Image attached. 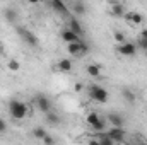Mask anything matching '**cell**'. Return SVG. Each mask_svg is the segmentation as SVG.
<instances>
[{
    "label": "cell",
    "mask_w": 147,
    "mask_h": 145,
    "mask_svg": "<svg viewBox=\"0 0 147 145\" xmlns=\"http://www.w3.org/2000/svg\"><path fill=\"white\" fill-rule=\"evenodd\" d=\"M9 113L14 119H22L28 114V104H24L19 99H12L9 103Z\"/></svg>",
    "instance_id": "1"
},
{
    "label": "cell",
    "mask_w": 147,
    "mask_h": 145,
    "mask_svg": "<svg viewBox=\"0 0 147 145\" xmlns=\"http://www.w3.org/2000/svg\"><path fill=\"white\" fill-rule=\"evenodd\" d=\"M87 92H89V97H91L92 101H96V103L105 104V103L108 101V91H106L105 87H101V85H91V87L87 89Z\"/></svg>",
    "instance_id": "2"
},
{
    "label": "cell",
    "mask_w": 147,
    "mask_h": 145,
    "mask_svg": "<svg viewBox=\"0 0 147 145\" xmlns=\"http://www.w3.org/2000/svg\"><path fill=\"white\" fill-rule=\"evenodd\" d=\"M116 51L123 56H134L137 53V44L135 43H130V41H123L116 46Z\"/></svg>",
    "instance_id": "3"
},
{
    "label": "cell",
    "mask_w": 147,
    "mask_h": 145,
    "mask_svg": "<svg viewBox=\"0 0 147 145\" xmlns=\"http://www.w3.org/2000/svg\"><path fill=\"white\" fill-rule=\"evenodd\" d=\"M17 34L21 36L22 41H26L29 46H38V38H36V34H34L33 31H29V29L19 26V28H17Z\"/></svg>",
    "instance_id": "4"
},
{
    "label": "cell",
    "mask_w": 147,
    "mask_h": 145,
    "mask_svg": "<svg viewBox=\"0 0 147 145\" xmlns=\"http://www.w3.org/2000/svg\"><path fill=\"white\" fill-rule=\"evenodd\" d=\"M33 104H36L38 109L39 111H43V113H48L50 109H51V101L45 96V94H38L33 97Z\"/></svg>",
    "instance_id": "5"
},
{
    "label": "cell",
    "mask_w": 147,
    "mask_h": 145,
    "mask_svg": "<svg viewBox=\"0 0 147 145\" xmlns=\"http://www.w3.org/2000/svg\"><path fill=\"white\" fill-rule=\"evenodd\" d=\"M106 133H108L111 138L115 140V144H116V142H123V140H125V130H123V126H113L110 132H106Z\"/></svg>",
    "instance_id": "6"
},
{
    "label": "cell",
    "mask_w": 147,
    "mask_h": 145,
    "mask_svg": "<svg viewBox=\"0 0 147 145\" xmlns=\"http://www.w3.org/2000/svg\"><path fill=\"white\" fill-rule=\"evenodd\" d=\"M110 14L111 15H115V17H121V15H125V9H123V5L120 3V2H116V0H110Z\"/></svg>",
    "instance_id": "7"
},
{
    "label": "cell",
    "mask_w": 147,
    "mask_h": 145,
    "mask_svg": "<svg viewBox=\"0 0 147 145\" xmlns=\"http://www.w3.org/2000/svg\"><path fill=\"white\" fill-rule=\"evenodd\" d=\"M50 2H51V7L57 12H60L62 15H69V7H67L65 0H50Z\"/></svg>",
    "instance_id": "8"
},
{
    "label": "cell",
    "mask_w": 147,
    "mask_h": 145,
    "mask_svg": "<svg viewBox=\"0 0 147 145\" xmlns=\"http://www.w3.org/2000/svg\"><path fill=\"white\" fill-rule=\"evenodd\" d=\"M60 38L65 41V43H74V41H80V36L79 34H75L72 29H65V31H62L60 33Z\"/></svg>",
    "instance_id": "9"
},
{
    "label": "cell",
    "mask_w": 147,
    "mask_h": 145,
    "mask_svg": "<svg viewBox=\"0 0 147 145\" xmlns=\"http://www.w3.org/2000/svg\"><path fill=\"white\" fill-rule=\"evenodd\" d=\"M72 10L75 15H84L86 12H87V7H86V3L82 2V0H75L72 3Z\"/></svg>",
    "instance_id": "10"
},
{
    "label": "cell",
    "mask_w": 147,
    "mask_h": 145,
    "mask_svg": "<svg viewBox=\"0 0 147 145\" xmlns=\"http://www.w3.org/2000/svg\"><path fill=\"white\" fill-rule=\"evenodd\" d=\"M86 72L89 73L91 77H94V79H101V67L98 63H89L86 67Z\"/></svg>",
    "instance_id": "11"
},
{
    "label": "cell",
    "mask_w": 147,
    "mask_h": 145,
    "mask_svg": "<svg viewBox=\"0 0 147 145\" xmlns=\"http://www.w3.org/2000/svg\"><path fill=\"white\" fill-rule=\"evenodd\" d=\"M3 17H5V21L9 22V24H16L17 22V12L14 10V9H5L3 10Z\"/></svg>",
    "instance_id": "12"
},
{
    "label": "cell",
    "mask_w": 147,
    "mask_h": 145,
    "mask_svg": "<svg viewBox=\"0 0 147 145\" xmlns=\"http://www.w3.org/2000/svg\"><path fill=\"white\" fill-rule=\"evenodd\" d=\"M125 19H127L128 22H132V24H142V22H144V17H142L140 14H137V12H128V14H125Z\"/></svg>",
    "instance_id": "13"
},
{
    "label": "cell",
    "mask_w": 147,
    "mask_h": 145,
    "mask_svg": "<svg viewBox=\"0 0 147 145\" xmlns=\"http://www.w3.org/2000/svg\"><path fill=\"white\" fill-rule=\"evenodd\" d=\"M69 29H72L74 33H75V34H79V36H82V34H84V29H82L80 22H79L75 17L70 19V22H69Z\"/></svg>",
    "instance_id": "14"
},
{
    "label": "cell",
    "mask_w": 147,
    "mask_h": 145,
    "mask_svg": "<svg viewBox=\"0 0 147 145\" xmlns=\"http://www.w3.org/2000/svg\"><path fill=\"white\" fill-rule=\"evenodd\" d=\"M108 121H110L113 126H123V123H125L123 118L120 114H116V113H110L108 114Z\"/></svg>",
    "instance_id": "15"
},
{
    "label": "cell",
    "mask_w": 147,
    "mask_h": 145,
    "mask_svg": "<svg viewBox=\"0 0 147 145\" xmlns=\"http://www.w3.org/2000/svg\"><path fill=\"white\" fill-rule=\"evenodd\" d=\"M72 67V60H69V58H62L58 62V70H62V72H70Z\"/></svg>",
    "instance_id": "16"
},
{
    "label": "cell",
    "mask_w": 147,
    "mask_h": 145,
    "mask_svg": "<svg viewBox=\"0 0 147 145\" xmlns=\"http://www.w3.org/2000/svg\"><path fill=\"white\" fill-rule=\"evenodd\" d=\"M91 128H92V132H105V128H106V119L105 118H99L94 125H91Z\"/></svg>",
    "instance_id": "17"
},
{
    "label": "cell",
    "mask_w": 147,
    "mask_h": 145,
    "mask_svg": "<svg viewBox=\"0 0 147 145\" xmlns=\"http://www.w3.org/2000/svg\"><path fill=\"white\" fill-rule=\"evenodd\" d=\"M121 96H123V99H125V101H128L130 104H134V103H135V94H134L130 89H127V87H125V89H121Z\"/></svg>",
    "instance_id": "18"
},
{
    "label": "cell",
    "mask_w": 147,
    "mask_h": 145,
    "mask_svg": "<svg viewBox=\"0 0 147 145\" xmlns=\"http://www.w3.org/2000/svg\"><path fill=\"white\" fill-rule=\"evenodd\" d=\"M45 114H46V121H48L50 125H58V123H60V118H58L55 113H51V109H50L48 113H45Z\"/></svg>",
    "instance_id": "19"
},
{
    "label": "cell",
    "mask_w": 147,
    "mask_h": 145,
    "mask_svg": "<svg viewBox=\"0 0 147 145\" xmlns=\"http://www.w3.org/2000/svg\"><path fill=\"white\" fill-rule=\"evenodd\" d=\"M98 140H99V145H113V144H115V140L111 138L108 133H101Z\"/></svg>",
    "instance_id": "20"
},
{
    "label": "cell",
    "mask_w": 147,
    "mask_h": 145,
    "mask_svg": "<svg viewBox=\"0 0 147 145\" xmlns=\"http://www.w3.org/2000/svg\"><path fill=\"white\" fill-rule=\"evenodd\" d=\"M45 135H46V130H45V128H41V126H38V128L33 130V137H34V138H41V140H43V138H45Z\"/></svg>",
    "instance_id": "21"
},
{
    "label": "cell",
    "mask_w": 147,
    "mask_h": 145,
    "mask_svg": "<svg viewBox=\"0 0 147 145\" xmlns=\"http://www.w3.org/2000/svg\"><path fill=\"white\" fill-rule=\"evenodd\" d=\"M7 65H9V68H10L12 72H19V68H21V63H19L17 60H14V58H12V60H9V63H7Z\"/></svg>",
    "instance_id": "22"
},
{
    "label": "cell",
    "mask_w": 147,
    "mask_h": 145,
    "mask_svg": "<svg viewBox=\"0 0 147 145\" xmlns=\"http://www.w3.org/2000/svg\"><path fill=\"white\" fill-rule=\"evenodd\" d=\"M99 118H101V116H99L98 113H94V111H92V113H87V123H89V125H94Z\"/></svg>",
    "instance_id": "23"
},
{
    "label": "cell",
    "mask_w": 147,
    "mask_h": 145,
    "mask_svg": "<svg viewBox=\"0 0 147 145\" xmlns=\"http://www.w3.org/2000/svg\"><path fill=\"white\" fill-rule=\"evenodd\" d=\"M137 48H140L142 51H146L147 50V39H144V38H139V46Z\"/></svg>",
    "instance_id": "24"
},
{
    "label": "cell",
    "mask_w": 147,
    "mask_h": 145,
    "mask_svg": "<svg viewBox=\"0 0 147 145\" xmlns=\"http://www.w3.org/2000/svg\"><path fill=\"white\" fill-rule=\"evenodd\" d=\"M115 39H116L118 43H123V41H125V34H123L121 31H116V33H115Z\"/></svg>",
    "instance_id": "25"
},
{
    "label": "cell",
    "mask_w": 147,
    "mask_h": 145,
    "mask_svg": "<svg viewBox=\"0 0 147 145\" xmlns=\"http://www.w3.org/2000/svg\"><path fill=\"white\" fill-rule=\"evenodd\" d=\"M43 142H45V144H55V140H53V138H51V137H50V135H48V133H46V135H45V138H43Z\"/></svg>",
    "instance_id": "26"
},
{
    "label": "cell",
    "mask_w": 147,
    "mask_h": 145,
    "mask_svg": "<svg viewBox=\"0 0 147 145\" xmlns=\"http://www.w3.org/2000/svg\"><path fill=\"white\" fill-rule=\"evenodd\" d=\"M5 130H7V123H5V121L0 118V133H3Z\"/></svg>",
    "instance_id": "27"
},
{
    "label": "cell",
    "mask_w": 147,
    "mask_h": 145,
    "mask_svg": "<svg viewBox=\"0 0 147 145\" xmlns=\"http://www.w3.org/2000/svg\"><path fill=\"white\" fill-rule=\"evenodd\" d=\"M139 38H144V39H147V29L140 31V33H139Z\"/></svg>",
    "instance_id": "28"
},
{
    "label": "cell",
    "mask_w": 147,
    "mask_h": 145,
    "mask_svg": "<svg viewBox=\"0 0 147 145\" xmlns=\"http://www.w3.org/2000/svg\"><path fill=\"white\" fill-rule=\"evenodd\" d=\"M28 2H29V3H38L39 0H28Z\"/></svg>",
    "instance_id": "29"
},
{
    "label": "cell",
    "mask_w": 147,
    "mask_h": 145,
    "mask_svg": "<svg viewBox=\"0 0 147 145\" xmlns=\"http://www.w3.org/2000/svg\"><path fill=\"white\" fill-rule=\"evenodd\" d=\"M2 50H3V46H2V43H0V53H2Z\"/></svg>",
    "instance_id": "30"
},
{
    "label": "cell",
    "mask_w": 147,
    "mask_h": 145,
    "mask_svg": "<svg viewBox=\"0 0 147 145\" xmlns=\"http://www.w3.org/2000/svg\"><path fill=\"white\" fill-rule=\"evenodd\" d=\"M144 53H146V56H147V50H146V51H144Z\"/></svg>",
    "instance_id": "31"
},
{
    "label": "cell",
    "mask_w": 147,
    "mask_h": 145,
    "mask_svg": "<svg viewBox=\"0 0 147 145\" xmlns=\"http://www.w3.org/2000/svg\"><path fill=\"white\" fill-rule=\"evenodd\" d=\"M22 2H28V0H22Z\"/></svg>",
    "instance_id": "32"
},
{
    "label": "cell",
    "mask_w": 147,
    "mask_h": 145,
    "mask_svg": "<svg viewBox=\"0 0 147 145\" xmlns=\"http://www.w3.org/2000/svg\"><path fill=\"white\" fill-rule=\"evenodd\" d=\"M65 2H67V0H65Z\"/></svg>",
    "instance_id": "33"
}]
</instances>
